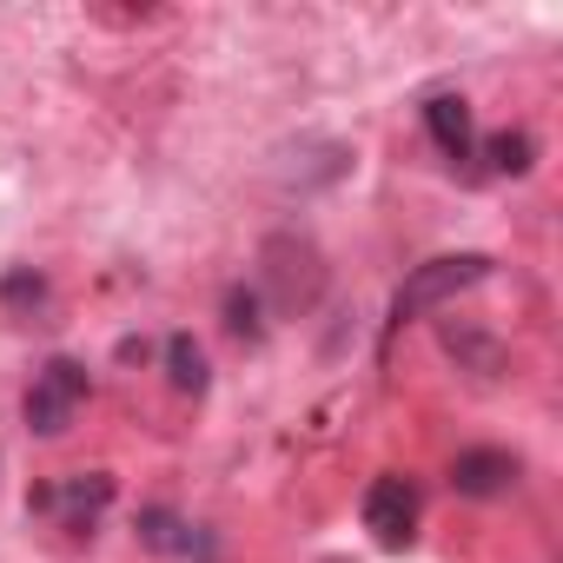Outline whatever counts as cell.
<instances>
[{
    "label": "cell",
    "instance_id": "11",
    "mask_svg": "<svg viewBox=\"0 0 563 563\" xmlns=\"http://www.w3.org/2000/svg\"><path fill=\"white\" fill-rule=\"evenodd\" d=\"M225 325L239 332V339H258L265 325H258V292H225Z\"/></svg>",
    "mask_w": 563,
    "mask_h": 563
},
{
    "label": "cell",
    "instance_id": "6",
    "mask_svg": "<svg viewBox=\"0 0 563 563\" xmlns=\"http://www.w3.org/2000/svg\"><path fill=\"white\" fill-rule=\"evenodd\" d=\"M424 126H431V140H438L444 159H471V107L457 93H438L424 107Z\"/></svg>",
    "mask_w": 563,
    "mask_h": 563
},
{
    "label": "cell",
    "instance_id": "7",
    "mask_svg": "<svg viewBox=\"0 0 563 563\" xmlns=\"http://www.w3.org/2000/svg\"><path fill=\"white\" fill-rule=\"evenodd\" d=\"M166 372H173V391H186V398H199V391L212 385V372H206V352H199L186 332H173V339H166Z\"/></svg>",
    "mask_w": 563,
    "mask_h": 563
},
{
    "label": "cell",
    "instance_id": "4",
    "mask_svg": "<svg viewBox=\"0 0 563 563\" xmlns=\"http://www.w3.org/2000/svg\"><path fill=\"white\" fill-rule=\"evenodd\" d=\"M365 530L378 537V550H411V537H418V484L385 471L365 490Z\"/></svg>",
    "mask_w": 563,
    "mask_h": 563
},
{
    "label": "cell",
    "instance_id": "2",
    "mask_svg": "<svg viewBox=\"0 0 563 563\" xmlns=\"http://www.w3.org/2000/svg\"><path fill=\"white\" fill-rule=\"evenodd\" d=\"M87 365H74V358H47L41 372H34V385H27V398H21V411H27V431L34 438H67L74 431V418H80V405H87Z\"/></svg>",
    "mask_w": 563,
    "mask_h": 563
},
{
    "label": "cell",
    "instance_id": "9",
    "mask_svg": "<svg viewBox=\"0 0 563 563\" xmlns=\"http://www.w3.org/2000/svg\"><path fill=\"white\" fill-rule=\"evenodd\" d=\"M179 530H186V523H179L173 510H146V517H140V537H146L153 550H186L192 537H179Z\"/></svg>",
    "mask_w": 563,
    "mask_h": 563
},
{
    "label": "cell",
    "instance_id": "3",
    "mask_svg": "<svg viewBox=\"0 0 563 563\" xmlns=\"http://www.w3.org/2000/svg\"><path fill=\"white\" fill-rule=\"evenodd\" d=\"M490 278V258L484 252H444V258H424L405 286H398V299H391V312L398 319H418V312H438L444 299H457V292H471V286H484Z\"/></svg>",
    "mask_w": 563,
    "mask_h": 563
},
{
    "label": "cell",
    "instance_id": "8",
    "mask_svg": "<svg viewBox=\"0 0 563 563\" xmlns=\"http://www.w3.org/2000/svg\"><path fill=\"white\" fill-rule=\"evenodd\" d=\"M530 153H537L530 133H497V140H490V166H497V173H530Z\"/></svg>",
    "mask_w": 563,
    "mask_h": 563
},
{
    "label": "cell",
    "instance_id": "5",
    "mask_svg": "<svg viewBox=\"0 0 563 563\" xmlns=\"http://www.w3.org/2000/svg\"><path fill=\"white\" fill-rule=\"evenodd\" d=\"M451 484H457L464 497H497V490L517 484V457H510V451H464V457L451 464Z\"/></svg>",
    "mask_w": 563,
    "mask_h": 563
},
{
    "label": "cell",
    "instance_id": "1",
    "mask_svg": "<svg viewBox=\"0 0 563 563\" xmlns=\"http://www.w3.org/2000/svg\"><path fill=\"white\" fill-rule=\"evenodd\" d=\"M258 286H265V299L278 306V312H312L319 306V292H325V258H319V245L312 239H265V252H258Z\"/></svg>",
    "mask_w": 563,
    "mask_h": 563
},
{
    "label": "cell",
    "instance_id": "10",
    "mask_svg": "<svg viewBox=\"0 0 563 563\" xmlns=\"http://www.w3.org/2000/svg\"><path fill=\"white\" fill-rule=\"evenodd\" d=\"M0 299H8V306H41V299H47V278L21 265V272H8V278H0Z\"/></svg>",
    "mask_w": 563,
    "mask_h": 563
}]
</instances>
